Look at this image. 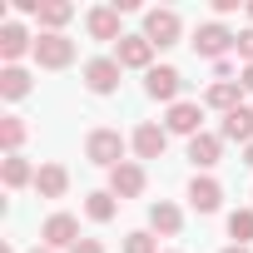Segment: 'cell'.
<instances>
[{
  "label": "cell",
  "instance_id": "25",
  "mask_svg": "<svg viewBox=\"0 0 253 253\" xmlns=\"http://www.w3.org/2000/svg\"><path fill=\"white\" fill-rule=\"evenodd\" d=\"M20 139H25V124L15 114H5L0 119V144H5V154H20Z\"/></svg>",
  "mask_w": 253,
  "mask_h": 253
},
{
  "label": "cell",
  "instance_id": "16",
  "mask_svg": "<svg viewBox=\"0 0 253 253\" xmlns=\"http://www.w3.org/2000/svg\"><path fill=\"white\" fill-rule=\"evenodd\" d=\"M35 189H40V199H60V194L70 189L65 164H40V169H35Z\"/></svg>",
  "mask_w": 253,
  "mask_h": 253
},
{
  "label": "cell",
  "instance_id": "21",
  "mask_svg": "<svg viewBox=\"0 0 253 253\" xmlns=\"http://www.w3.org/2000/svg\"><path fill=\"white\" fill-rule=\"evenodd\" d=\"M75 15V5H65V0H40V25L45 35H60V25Z\"/></svg>",
  "mask_w": 253,
  "mask_h": 253
},
{
  "label": "cell",
  "instance_id": "30",
  "mask_svg": "<svg viewBox=\"0 0 253 253\" xmlns=\"http://www.w3.org/2000/svg\"><path fill=\"white\" fill-rule=\"evenodd\" d=\"M243 164H248V169H253V144H243Z\"/></svg>",
  "mask_w": 253,
  "mask_h": 253
},
{
  "label": "cell",
  "instance_id": "34",
  "mask_svg": "<svg viewBox=\"0 0 253 253\" xmlns=\"http://www.w3.org/2000/svg\"><path fill=\"white\" fill-rule=\"evenodd\" d=\"M248 20H253V5H248Z\"/></svg>",
  "mask_w": 253,
  "mask_h": 253
},
{
  "label": "cell",
  "instance_id": "22",
  "mask_svg": "<svg viewBox=\"0 0 253 253\" xmlns=\"http://www.w3.org/2000/svg\"><path fill=\"white\" fill-rule=\"evenodd\" d=\"M0 94H5V99H25L30 94V75L20 65H5V70H0Z\"/></svg>",
  "mask_w": 253,
  "mask_h": 253
},
{
  "label": "cell",
  "instance_id": "19",
  "mask_svg": "<svg viewBox=\"0 0 253 253\" xmlns=\"http://www.w3.org/2000/svg\"><path fill=\"white\" fill-rule=\"evenodd\" d=\"M223 139L253 144V109H248V104H238L233 114H223Z\"/></svg>",
  "mask_w": 253,
  "mask_h": 253
},
{
  "label": "cell",
  "instance_id": "10",
  "mask_svg": "<svg viewBox=\"0 0 253 253\" xmlns=\"http://www.w3.org/2000/svg\"><path fill=\"white\" fill-rule=\"evenodd\" d=\"M199 124H204V109H199V104H189V99L169 104V119H164V129H169V134H189V139H194V134H204Z\"/></svg>",
  "mask_w": 253,
  "mask_h": 253
},
{
  "label": "cell",
  "instance_id": "11",
  "mask_svg": "<svg viewBox=\"0 0 253 253\" xmlns=\"http://www.w3.org/2000/svg\"><path fill=\"white\" fill-rule=\"evenodd\" d=\"M164 144H169V129H164V124L144 119L139 129H134V154H139V159H159V154H164Z\"/></svg>",
  "mask_w": 253,
  "mask_h": 253
},
{
  "label": "cell",
  "instance_id": "24",
  "mask_svg": "<svg viewBox=\"0 0 253 253\" xmlns=\"http://www.w3.org/2000/svg\"><path fill=\"white\" fill-rule=\"evenodd\" d=\"M228 233H233V243H253V209H233L228 213Z\"/></svg>",
  "mask_w": 253,
  "mask_h": 253
},
{
  "label": "cell",
  "instance_id": "20",
  "mask_svg": "<svg viewBox=\"0 0 253 253\" xmlns=\"http://www.w3.org/2000/svg\"><path fill=\"white\" fill-rule=\"evenodd\" d=\"M0 179H5V189H25V184H35V169H30L25 154H5V164H0Z\"/></svg>",
  "mask_w": 253,
  "mask_h": 253
},
{
  "label": "cell",
  "instance_id": "28",
  "mask_svg": "<svg viewBox=\"0 0 253 253\" xmlns=\"http://www.w3.org/2000/svg\"><path fill=\"white\" fill-rule=\"evenodd\" d=\"M70 253H104V243H99V238H80Z\"/></svg>",
  "mask_w": 253,
  "mask_h": 253
},
{
  "label": "cell",
  "instance_id": "17",
  "mask_svg": "<svg viewBox=\"0 0 253 253\" xmlns=\"http://www.w3.org/2000/svg\"><path fill=\"white\" fill-rule=\"evenodd\" d=\"M218 149H223L218 134H194V139H189V164H194V169H213V164H218Z\"/></svg>",
  "mask_w": 253,
  "mask_h": 253
},
{
  "label": "cell",
  "instance_id": "29",
  "mask_svg": "<svg viewBox=\"0 0 253 253\" xmlns=\"http://www.w3.org/2000/svg\"><path fill=\"white\" fill-rule=\"evenodd\" d=\"M238 84H243V94H253V65H243V75H238Z\"/></svg>",
  "mask_w": 253,
  "mask_h": 253
},
{
  "label": "cell",
  "instance_id": "1",
  "mask_svg": "<svg viewBox=\"0 0 253 253\" xmlns=\"http://www.w3.org/2000/svg\"><path fill=\"white\" fill-rule=\"evenodd\" d=\"M84 159L99 164V169H119V164H124V134H119V129H89Z\"/></svg>",
  "mask_w": 253,
  "mask_h": 253
},
{
  "label": "cell",
  "instance_id": "32",
  "mask_svg": "<svg viewBox=\"0 0 253 253\" xmlns=\"http://www.w3.org/2000/svg\"><path fill=\"white\" fill-rule=\"evenodd\" d=\"M0 253H15V243H5V248H0Z\"/></svg>",
  "mask_w": 253,
  "mask_h": 253
},
{
  "label": "cell",
  "instance_id": "12",
  "mask_svg": "<svg viewBox=\"0 0 253 253\" xmlns=\"http://www.w3.org/2000/svg\"><path fill=\"white\" fill-rule=\"evenodd\" d=\"M84 30H89V40H124V35H119V10H114V5H94V10L84 15Z\"/></svg>",
  "mask_w": 253,
  "mask_h": 253
},
{
  "label": "cell",
  "instance_id": "31",
  "mask_svg": "<svg viewBox=\"0 0 253 253\" xmlns=\"http://www.w3.org/2000/svg\"><path fill=\"white\" fill-rule=\"evenodd\" d=\"M223 253H248V248H243V243H228V248H223Z\"/></svg>",
  "mask_w": 253,
  "mask_h": 253
},
{
  "label": "cell",
  "instance_id": "4",
  "mask_svg": "<svg viewBox=\"0 0 253 253\" xmlns=\"http://www.w3.org/2000/svg\"><path fill=\"white\" fill-rule=\"evenodd\" d=\"M35 60H40L45 70H65V65L75 60V40H70V35H45V30H40V40H35Z\"/></svg>",
  "mask_w": 253,
  "mask_h": 253
},
{
  "label": "cell",
  "instance_id": "26",
  "mask_svg": "<svg viewBox=\"0 0 253 253\" xmlns=\"http://www.w3.org/2000/svg\"><path fill=\"white\" fill-rule=\"evenodd\" d=\"M124 253H159V238L154 233H129L124 238Z\"/></svg>",
  "mask_w": 253,
  "mask_h": 253
},
{
  "label": "cell",
  "instance_id": "8",
  "mask_svg": "<svg viewBox=\"0 0 253 253\" xmlns=\"http://www.w3.org/2000/svg\"><path fill=\"white\" fill-rule=\"evenodd\" d=\"M114 60H119V70H154V65H149V60H154V45H149L144 35H124L119 50H114Z\"/></svg>",
  "mask_w": 253,
  "mask_h": 253
},
{
  "label": "cell",
  "instance_id": "3",
  "mask_svg": "<svg viewBox=\"0 0 253 253\" xmlns=\"http://www.w3.org/2000/svg\"><path fill=\"white\" fill-rule=\"evenodd\" d=\"M179 15L174 10H149L144 15V40L154 45V50H164V45H179Z\"/></svg>",
  "mask_w": 253,
  "mask_h": 253
},
{
  "label": "cell",
  "instance_id": "9",
  "mask_svg": "<svg viewBox=\"0 0 253 253\" xmlns=\"http://www.w3.org/2000/svg\"><path fill=\"white\" fill-rule=\"evenodd\" d=\"M109 194L114 199H139L144 194V169L129 164V159H124L119 169H109Z\"/></svg>",
  "mask_w": 253,
  "mask_h": 253
},
{
  "label": "cell",
  "instance_id": "6",
  "mask_svg": "<svg viewBox=\"0 0 253 253\" xmlns=\"http://www.w3.org/2000/svg\"><path fill=\"white\" fill-rule=\"evenodd\" d=\"M40 238H45V248H75L80 243V218L75 213H50Z\"/></svg>",
  "mask_w": 253,
  "mask_h": 253
},
{
  "label": "cell",
  "instance_id": "13",
  "mask_svg": "<svg viewBox=\"0 0 253 253\" xmlns=\"http://www.w3.org/2000/svg\"><path fill=\"white\" fill-rule=\"evenodd\" d=\"M35 55V40L25 35V25H15V20H5V25H0V55H5V65H15L20 55Z\"/></svg>",
  "mask_w": 253,
  "mask_h": 253
},
{
  "label": "cell",
  "instance_id": "33",
  "mask_svg": "<svg viewBox=\"0 0 253 253\" xmlns=\"http://www.w3.org/2000/svg\"><path fill=\"white\" fill-rule=\"evenodd\" d=\"M30 253H55V248H30Z\"/></svg>",
  "mask_w": 253,
  "mask_h": 253
},
{
  "label": "cell",
  "instance_id": "27",
  "mask_svg": "<svg viewBox=\"0 0 253 253\" xmlns=\"http://www.w3.org/2000/svg\"><path fill=\"white\" fill-rule=\"evenodd\" d=\"M233 50H238V60H243V65H253V25H248V30H238Z\"/></svg>",
  "mask_w": 253,
  "mask_h": 253
},
{
  "label": "cell",
  "instance_id": "18",
  "mask_svg": "<svg viewBox=\"0 0 253 253\" xmlns=\"http://www.w3.org/2000/svg\"><path fill=\"white\" fill-rule=\"evenodd\" d=\"M149 228H154V233H164V238H174V233L184 228V213H179L169 199H159V204L149 209Z\"/></svg>",
  "mask_w": 253,
  "mask_h": 253
},
{
  "label": "cell",
  "instance_id": "23",
  "mask_svg": "<svg viewBox=\"0 0 253 253\" xmlns=\"http://www.w3.org/2000/svg\"><path fill=\"white\" fill-rule=\"evenodd\" d=\"M114 209H119V204H114V194H109V189H99V194H89V199H84V213H89L94 223H109V218H114Z\"/></svg>",
  "mask_w": 253,
  "mask_h": 253
},
{
  "label": "cell",
  "instance_id": "14",
  "mask_svg": "<svg viewBox=\"0 0 253 253\" xmlns=\"http://www.w3.org/2000/svg\"><path fill=\"white\" fill-rule=\"evenodd\" d=\"M204 104H209V109L233 114V109L243 104V84H238V80H213V84H209V94H204Z\"/></svg>",
  "mask_w": 253,
  "mask_h": 253
},
{
  "label": "cell",
  "instance_id": "7",
  "mask_svg": "<svg viewBox=\"0 0 253 253\" xmlns=\"http://www.w3.org/2000/svg\"><path fill=\"white\" fill-rule=\"evenodd\" d=\"M119 75H124V70H119V60H109V55H99V60L84 65V84H89L94 94H114V89H119Z\"/></svg>",
  "mask_w": 253,
  "mask_h": 253
},
{
  "label": "cell",
  "instance_id": "2",
  "mask_svg": "<svg viewBox=\"0 0 253 253\" xmlns=\"http://www.w3.org/2000/svg\"><path fill=\"white\" fill-rule=\"evenodd\" d=\"M233 40H238V35H228L218 20H209V25H199V30H194V50H199L204 60H213V65H223V55L233 50Z\"/></svg>",
  "mask_w": 253,
  "mask_h": 253
},
{
  "label": "cell",
  "instance_id": "15",
  "mask_svg": "<svg viewBox=\"0 0 253 253\" xmlns=\"http://www.w3.org/2000/svg\"><path fill=\"white\" fill-rule=\"evenodd\" d=\"M189 204H194L199 213H213V209L223 204V189H218V179H209V174H199V179L189 184Z\"/></svg>",
  "mask_w": 253,
  "mask_h": 253
},
{
  "label": "cell",
  "instance_id": "5",
  "mask_svg": "<svg viewBox=\"0 0 253 253\" xmlns=\"http://www.w3.org/2000/svg\"><path fill=\"white\" fill-rule=\"evenodd\" d=\"M144 89H149V99H164V104H179V89H184V75H179L174 65H154V70L144 75Z\"/></svg>",
  "mask_w": 253,
  "mask_h": 253
}]
</instances>
